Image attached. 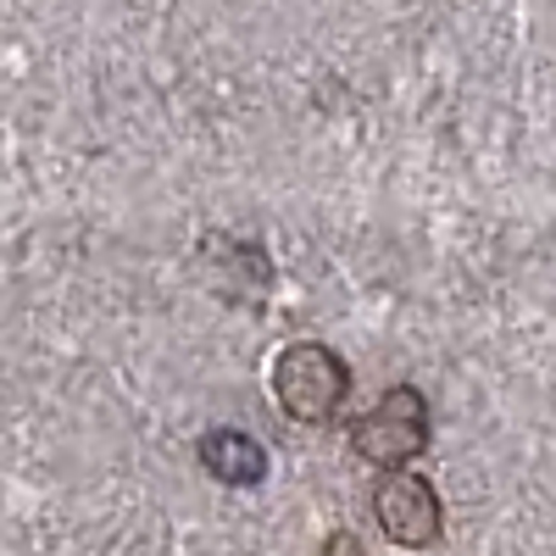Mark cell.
<instances>
[{"mask_svg":"<svg viewBox=\"0 0 556 556\" xmlns=\"http://www.w3.org/2000/svg\"><path fill=\"white\" fill-rule=\"evenodd\" d=\"M273 390H278V401H285V412L301 417V424H329V417L345 406L351 374L329 345H290L273 362Z\"/></svg>","mask_w":556,"mask_h":556,"instance_id":"6da1fadb","label":"cell"},{"mask_svg":"<svg viewBox=\"0 0 556 556\" xmlns=\"http://www.w3.org/2000/svg\"><path fill=\"white\" fill-rule=\"evenodd\" d=\"M424 445H429V401L417 395L412 384L390 390L351 429V451L367 456V462H379V468H401V462H412Z\"/></svg>","mask_w":556,"mask_h":556,"instance_id":"7a4b0ae2","label":"cell"},{"mask_svg":"<svg viewBox=\"0 0 556 556\" xmlns=\"http://www.w3.org/2000/svg\"><path fill=\"white\" fill-rule=\"evenodd\" d=\"M374 513H379V529L406 551H424L440 540V495L424 473H390L374 495Z\"/></svg>","mask_w":556,"mask_h":556,"instance_id":"3957f363","label":"cell"},{"mask_svg":"<svg viewBox=\"0 0 556 556\" xmlns=\"http://www.w3.org/2000/svg\"><path fill=\"white\" fill-rule=\"evenodd\" d=\"M201 468L223 484H256L267 473V451L251 440V434H235V429H217L201 440Z\"/></svg>","mask_w":556,"mask_h":556,"instance_id":"277c9868","label":"cell"},{"mask_svg":"<svg viewBox=\"0 0 556 556\" xmlns=\"http://www.w3.org/2000/svg\"><path fill=\"white\" fill-rule=\"evenodd\" d=\"M329 551H334V556H356V545H351V540H345V534H340V540H334V545H329Z\"/></svg>","mask_w":556,"mask_h":556,"instance_id":"5b68a950","label":"cell"}]
</instances>
